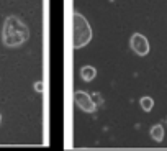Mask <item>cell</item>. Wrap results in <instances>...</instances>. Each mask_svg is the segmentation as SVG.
<instances>
[{"label": "cell", "mask_w": 167, "mask_h": 151, "mask_svg": "<svg viewBox=\"0 0 167 151\" xmlns=\"http://www.w3.org/2000/svg\"><path fill=\"white\" fill-rule=\"evenodd\" d=\"M29 38V30L23 20L18 17H8L4 23L2 41L7 48H18Z\"/></svg>", "instance_id": "6da1fadb"}, {"label": "cell", "mask_w": 167, "mask_h": 151, "mask_svg": "<svg viewBox=\"0 0 167 151\" xmlns=\"http://www.w3.org/2000/svg\"><path fill=\"white\" fill-rule=\"evenodd\" d=\"M92 40V28L88 25V21L75 12L74 13V40H72V46L74 49H80L85 44H88V41Z\"/></svg>", "instance_id": "7a4b0ae2"}, {"label": "cell", "mask_w": 167, "mask_h": 151, "mask_svg": "<svg viewBox=\"0 0 167 151\" xmlns=\"http://www.w3.org/2000/svg\"><path fill=\"white\" fill-rule=\"evenodd\" d=\"M74 100H75V104H77V107H79L80 110H84L85 113H93L97 109L95 102L92 100V97L88 95L87 92L77 90V92L74 94Z\"/></svg>", "instance_id": "3957f363"}, {"label": "cell", "mask_w": 167, "mask_h": 151, "mask_svg": "<svg viewBox=\"0 0 167 151\" xmlns=\"http://www.w3.org/2000/svg\"><path fill=\"white\" fill-rule=\"evenodd\" d=\"M131 49L136 53L138 56H146L149 53V41H147V38L141 33H134L131 36Z\"/></svg>", "instance_id": "277c9868"}, {"label": "cell", "mask_w": 167, "mask_h": 151, "mask_svg": "<svg viewBox=\"0 0 167 151\" xmlns=\"http://www.w3.org/2000/svg\"><path fill=\"white\" fill-rule=\"evenodd\" d=\"M80 76H82V79L85 80V82H92L97 76V69L92 66H84L82 69H80Z\"/></svg>", "instance_id": "5b68a950"}, {"label": "cell", "mask_w": 167, "mask_h": 151, "mask_svg": "<svg viewBox=\"0 0 167 151\" xmlns=\"http://www.w3.org/2000/svg\"><path fill=\"white\" fill-rule=\"evenodd\" d=\"M151 138L154 140V141L161 143L164 140V126L162 125H154L151 128Z\"/></svg>", "instance_id": "8992f818"}, {"label": "cell", "mask_w": 167, "mask_h": 151, "mask_svg": "<svg viewBox=\"0 0 167 151\" xmlns=\"http://www.w3.org/2000/svg\"><path fill=\"white\" fill-rule=\"evenodd\" d=\"M139 104H141V109L144 110V112H151L152 107H154V100H152L151 97H142L141 100H139Z\"/></svg>", "instance_id": "52a82bcc"}, {"label": "cell", "mask_w": 167, "mask_h": 151, "mask_svg": "<svg viewBox=\"0 0 167 151\" xmlns=\"http://www.w3.org/2000/svg\"><path fill=\"white\" fill-rule=\"evenodd\" d=\"M34 90H36V92H44V84H43V82H36V84H34Z\"/></svg>", "instance_id": "ba28073f"}, {"label": "cell", "mask_w": 167, "mask_h": 151, "mask_svg": "<svg viewBox=\"0 0 167 151\" xmlns=\"http://www.w3.org/2000/svg\"><path fill=\"white\" fill-rule=\"evenodd\" d=\"M0 122H2V115H0Z\"/></svg>", "instance_id": "9c48e42d"}]
</instances>
